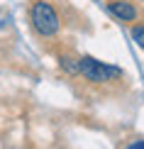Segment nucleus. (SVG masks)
Segmentation results:
<instances>
[{
	"label": "nucleus",
	"instance_id": "nucleus-1",
	"mask_svg": "<svg viewBox=\"0 0 144 149\" xmlns=\"http://www.w3.org/2000/svg\"><path fill=\"white\" fill-rule=\"evenodd\" d=\"M29 22H32V29L39 37H54L61 27V17L49 0H32V5H29Z\"/></svg>",
	"mask_w": 144,
	"mask_h": 149
},
{
	"label": "nucleus",
	"instance_id": "nucleus-2",
	"mask_svg": "<svg viewBox=\"0 0 144 149\" xmlns=\"http://www.w3.org/2000/svg\"><path fill=\"white\" fill-rule=\"evenodd\" d=\"M78 73L88 83H110L112 78L122 76V71L117 66H110L95 56H81L78 59Z\"/></svg>",
	"mask_w": 144,
	"mask_h": 149
},
{
	"label": "nucleus",
	"instance_id": "nucleus-3",
	"mask_svg": "<svg viewBox=\"0 0 144 149\" xmlns=\"http://www.w3.org/2000/svg\"><path fill=\"white\" fill-rule=\"evenodd\" d=\"M108 10L120 22H137V17H139L134 0H108Z\"/></svg>",
	"mask_w": 144,
	"mask_h": 149
},
{
	"label": "nucleus",
	"instance_id": "nucleus-4",
	"mask_svg": "<svg viewBox=\"0 0 144 149\" xmlns=\"http://www.w3.org/2000/svg\"><path fill=\"white\" fill-rule=\"evenodd\" d=\"M59 66L68 73V76H76L78 73V56H73V54H61L59 56Z\"/></svg>",
	"mask_w": 144,
	"mask_h": 149
},
{
	"label": "nucleus",
	"instance_id": "nucleus-5",
	"mask_svg": "<svg viewBox=\"0 0 144 149\" xmlns=\"http://www.w3.org/2000/svg\"><path fill=\"white\" fill-rule=\"evenodd\" d=\"M132 39L144 49V24H134L132 27Z\"/></svg>",
	"mask_w": 144,
	"mask_h": 149
},
{
	"label": "nucleus",
	"instance_id": "nucleus-6",
	"mask_svg": "<svg viewBox=\"0 0 144 149\" xmlns=\"http://www.w3.org/2000/svg\"><path fill=\"white\" fill-rule=\"evenodd\" d=\"M125 149H144V139H137V142H132V144H127Z\"/></svg>",
	"mask_w": 144,
	"mask_h": 149
}]
</instances>
